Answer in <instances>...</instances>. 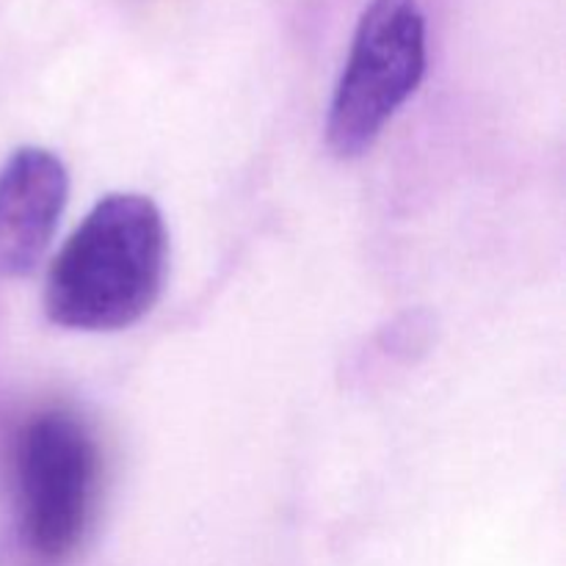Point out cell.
<instances>
[{"instance_id":"6da1fadb","label":"cell","mask_w":566,"mask_h":566,"mask_svg":"<svg viewBox=\"0 0 566 566\" xmlns=\"http://www.w3.org/2000/svg\"><path fill=\"white\" fill-rule=\"evenodd\" d=\"M169 235L144 193H108L81 221L44 282V313L75 332L136 324L160 296Z\"/></svg>"},{"instance_id":"277c9868","label":"cell","mask_w":566,"mask_h":566,"mask_svg":"<svg viewBox=\"0 0 566 566\" xmlns=\"http://www.w3.org/2000/svg\"><path fill=\"white\" fill-rule=\"evenodd\" d=\"M70 197L59 155L20 147L0 169V274L28 276L48 252Z\"/></svg>"},{"instance_id":"3957f363","label":"cell","mask_w":566,"mask_h":566,"mask_svg":"<svg viewBox=\"0 0 566 566\" xmlns=\"http://www.w3.org/2000/svg\"><path fill=\"white\" fill-rule=\"evenodd\" d=\"M99 495V453L86 426L48 409L17 442V501L28 547L61 562L81 545Z\"/></svg>"},{"instance_id":"7a4b0ae2","label":"cell","mask_w":566,"mask_h":566,"mask_svg":"<svg viewBox=\"0 0 566 566\" xmlns=\"http://www.w3.org/2000/svg\"><path fill=\"white\" fill-rule=\"evenodd\" d=\"M426 75V17L418 0H370L332 94L326 144L359 158Z\"/></svg>"}]
</instances>
